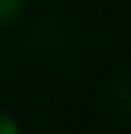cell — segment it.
Wrapping results in <instances>:
<instances>
[{
  "label": "cell",
  "instance_id": "obj_3",
  "mask_svg": "<svg viewBox=\"0 0 131 134\" xmlns=\"http://www.w3.org/2000/svg\"><path fill=\"white\" fill-rule=\"evenodd\" d=\"M0 134H21L18 119H15L9 110H3V107H0Z\"/></svg>",
  "mask_w": 131,
  "mask_h": 134
},
{
  "label": "cell",
  "instance_id": "obj_1",
  "mask_svg": "<svg viewBox=\"0 0 131 134\" xmlns=\"http://www.w3.org/2000/svg\"><path fill=\"white\" fill-rule=\"evenodd\" d=\"M107 98L113 110H119L122 116H131V72H122L107 83Z\"/></svg>",
  "mask_w": 131,
  "mask_h": 134
},
{
  "label": "cell",
  "instance_id": "obj_2",
  "mask_svg": "<svg viewBox=\"0 0 131 134\" xmlns=\"http://www.w3.org/2000/svg\"><path fill=\"white\" fill-rule=\"evenodd\" d=\"M30 0H0V27H9V24H18L24 18Z\"/></svg>",
  "mask_w": 131,
  "mask_h": 134
}]
</instances>
